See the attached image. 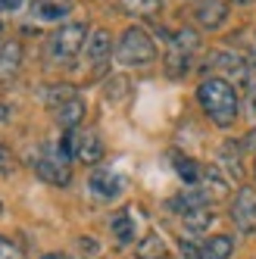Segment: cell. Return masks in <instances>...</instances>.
Here are the masks:
<instances>
[{"label": "cell", "instance_id": "cell-18", "mask_svg": "<svg viewBox=\"0 0 256 259\" xmlns=\"http://www.w3.org/2000/svg\"><path fill=\"white\" fill-rule=\"evenodd\" d=\"M234 253V240L225 234H216L203 244V259H228Z\"/></svg>", "mask_w": 256, "mask_h": 259}, {"label": "cell", "instance_id": "cell-21", "mask_svg": "<svg viewBox=\"0 0 256 259\" xmlns=\"http://www.w3.org/2000/svg\"><path fill=\"white\" fill-rule=\"evenodd\" d=\"M212 212H209V206H200V209H191V212H185L181 215V222H185V228L188 231H206L209 225H212Z\"/></svg>", "mask_w": 256, "mask_h": 259}, {"label": "cell", "instance_id": "cell-11", "mask_svg": "<svg viewBox=\"0 0 256 259\" xmlns=\"http://www.w3.org/2000/svg\"><path fill=\"white\" fill-rule=\"evenodd\" d=\"M75 159H81L84 165H97L103 159V141H100V135L94 128L75 135Z\"/></svg>", "mask_w": 256, "mask_h": 259}, {"label": "cell", "instance_id": "cell-29", "mask_svg": "<svg viewBox=\"0 0 256 259\" xmlns=\"http://www.w3.org/2000/svg\"><path fill=\"white\" fill-rule=\"evenodd\" d=\"M41 259H66L63 253H47V256H41Z\"/></svg>", "mask_w": 256, "mask_h": 259}, {"label": "cell", "instance_id": "cell-9", "mask_svg": "<svg viewBox=\"0 0 256 259\" xmlns=\"http://www.w3.org/2000/svg\"><path fill=\"white\" fill-rule=\"evenodd\" d=\"M206 66H209L212 72H219V78H222V75H231V78L247 81V63H244V57H237V53L216 50L212 57L206 60ZM247 84H250V81H247Z\"/></svg>", "mask_w": 256, "mask_h": 259}, {"label": "cell", "instance_id": "cell-17", "mask_svg": "<svg viewBox=\"0 0 256 259\" xmlns=\"http://www.w3.org/2000/svg\"><path fill=\"white\" fill-rule=\"evenodd\" d=\"M172 162H175V172L181 181H188V184H197L200 175H203V165H200L197 159L191 156H181V153H172Z\"/></svg>", "mask_w": 256, "mask_h": 259}, {"label": "cell", "instance_id": "cell-8", "mask_svg": "<svg viewBox=\"0 0 256 259\" xmlns=\"http://www.w3.org/2000/svg\"><path fill=\"white\" fill-rule=\"evenodd\" d=\"M231 222L234 228H241V234H256V191L241 188L231 200Z\"/></svg>", "mask_w": 256, "mask_h": 259}, {"label": "cell", "instance_id": "cell-2", "mask_svg": "<svg viewBox=\"0 0 256 259\" xmlns=\"http://www.w3.org/2000/svg\"><path fill=\"white\" fill-rule=\"evenodd\" d=\"M84 41H88V28L81 22H69L63 28H57L47 41V60L53 66H69L72 60L84 50Z\"/></svg>", "mask_w": 256, "mask_h": 259}, {"label": "cell", "instance_id": "cell-20", "mask_svg": "<svg viewBox=\"0 0 256 259\" xmlns=\"http://www.w3.org/2000/svg\"><path fill=\"white\" fill-rule=\"evenodd\" d=\"M200 178H203V191H206V197H216V200H219V197H225L228 181L219 175V165H206Z\"/></svg>", "mask_w": 256, "mask_h": 259}, {"label": "cell", "instance_id": "cell-30", "mask_svg": "<svg viewBox=\"0 0 256 259\" xmlns=\"http://www.w3.org/2000/svg\"><path fill=\"white\" fill-rule=\"evenodd\" d=\"M234 4H253V0H234Z\"/></svg>", "mask_w": 256, "mask_h": 259}, {"label": "cell", "instance_id": "cell-3", "mask_svg": "<svg viewBox=\"0 0 256 259\" xmlns=\"http://www.w3.org/2000/svg\"><path fill=\"white\" fill-rule=\"evenodd\" d=\"M116 57H119L122 66H150L156 60V44L150 41V34L141 25H132V28L122 31Z\"/></svg>", "mask_w": 256, "mask_h": 259}, {"label": "cell", "instance_id": "cell-25", "mask_svg": "<svg viewBox=\"0 0 256 259\" xmlns=\"http://www.w3.org/2000/svg\"><path fill=\"white\" fill-rule=\"evenodd\" d=\"M13 172V153H10V147L0 141V175H10Z\"/></svg>", "mask_w": 256, "mask_h": 259}, {"label": "cell", "instance_id": "cell-16", "mask_svg": "<svg viewBox=\"0 0 256 259\" xmlns=\"http://www.w3.org/2000/svg\"><path fill=\"white\" fill-rule=\"evenodd\" d=\"M113 234H116V244L119 247H128L135 240V215L128 212V209H122V212L113 215Z\"/></svg>", "mask_w": 256, "mask_h": 259}, {"label": "cell", "instance_id": "cell-32", "mask_svg": "<svg viewBox=\"0 0 256 259\" xmlns=\"http://www.w3.org/2000/svg\"><path fill=\"white\" fill-rule=\"evenodd\" d=\"M253 175H256V169H253Z\"/></svg>", "mask_w": 256, "mask_h": 259}, {"label": "cell", "instance_id": "cell-28", "mask_svg": "<svg viewBox=\"0 0 256 259\" xmlns=\"http://www.w3.org/2000/svg\"><path fill=\"white\" fill-rule=\"evenodd\" d=\"M244 150H256V128H253V132L244 138Z\"/></svg>", "mask_w": 256, "mask_h": 259}, {"label": "cell", "instance_id": "cell-10", "mask_svg": "<svg viewBox=\"0 0 256 259\" xmlns=\"http://www.w3.org/2000/svg\"><path fill=\"white\" fill-rule=\"evenodd\" d=\"M88 188L94 191L100 200H113L122 194V178L113 172V169H106V165H100V169L91 172V181H88Z\"/></svg>", "mask_w": 256, "mask_h": 259}, {"label": "cell", "instance_id": "cell-27", "mask_svg": "<svg viewBox=\"0 0 256 259\" xmlns=\"http://www.w3.org/2000/svg\"><path fill=\"white\" fill-rule=\"evenodd\" d=\"M22 0H0V13H10V10H16Z\"/></svg>", "mask_w": 256, "mask_h": 259}, {"label": "cell", "instance_id": "cell-12", "mask_svg": "<svg viewBox=\"0 0 256 259\" xmlns=\"http://www.w3.org/2000/svg\"><path fill=\"white\" fill-rule=\"evenodd\" d=\"M194 16L203 28H219L228 16V0H200L194 7Z\"/></svg>", "mask_w": 256, "mask_h": 259}, {"label": "cell", "instance_id": "cell-15", "mask_svg": "<svg viewBox=\"0 0 256 259\" xmlns=\"http://www.w3.org/2000/svg\"><path fill=\"white\" fill-rule=\"evenodd\" d=\"M19 63H22V44L19 41H4L0 44V78L16 75Z\"/></svg>", "mask_w": 256, "mask_h": 259}, {"label": "cell", "instance_id": "cell-13", "mask_svg": "<svg viewBox=\"0 0 256 259\" xmlns=\"http://www.w3.org/2000/svg\"><path fill=\"white\" fill-rule=\"evenodd\" d=\"M31 16L41 22H60L69 16V0H31Z\"/></svg>", "mask_w": 256, "mask_h": 259}, {"label": "cell", "instance_id": "cell-31", "mask_svg": "<svg viewBox=\"0 0 256 259\" xmlns=\"http://www.w3.org/2000/svg\"><path fill=\"white\" fill-rule=\"evenodd\" d=\"M253 60H256V50H253Z\"/></svg>", "mask_w": 256, "mask_h": 259}, {"label": "cell", "instance_id": "cell-7", "mask_svg": "<svg viewBox=\"0 0 256 259\" xmlns=\"http://www.w3.org/2000/svg\"><path fill=\"white\" fill-rule=\"evenodd\" d=\"M109 53H113V38H109V31L106 28H94L88 34V41H84V60H88L91 75H94V78L106 69Z\"/></svg>", "mask_w": 256, "mask_h": 259}, {"label": "cell", "instance_id": "cell-5", "mask_svg": "<svg viewBox=\"0 0 256 259\" xmlns=\"http://www.w3.org/2000/svg\"><path fill=\"white\" fill-rule=\"evenodd\" d=\"M31 169L38 178L50 181V184H69L72 172H69V156L60 150V144L57 147H44V150L31 159Z\"/></svg>", "mask_w": 256, "mask_h": 259}, {"label": "cell", "instance_id": "cell-6", "mask_svg": "<svg viewBox=\"0 0 256 259\" xmlns=\"http://www.w3.org/2000/svg\"><path fill=\"white\" fill-rule=\"evenodd\" d=\"M197 50V31L191 28H181L172 34L169 41V53H166V72L172 78H181L191 66V53Z\"/></svg>", "mask_w": 256, "mask_h": 259}, {"label": "cell", "instance_id": "cell-22", "mask_svg": "<svg viewBox=\"0 0 256 259\" xmlns=\"http://www.w3.org/2000/svg\"><path fill=\"white\" fill-rule=\"evenodd\" d=\"M162 0H122V10L128 16H156Z\"/></svg>", "mask_w": 256, "mask_h": 259}, {"label": "cell", "instance_id": "cell-23", "mask_svg": "<svg viewBox=\"0 0 256 259\" xmlns=\"http://www.w3.org/2000/svg\"><path fill=\"white\" fill-rule=\"evenodd\" d=\"M0 259H22V247L13 244L10 237H0Z\"/></svg>", "mask_w": 256, "mask_h": 259}, {"label": "cell", "instance_id": "cell-26", "mask_svg": "<svg viewBox=\"0 0 256 259\" xmlns=\"http://www.w3.org/2000/svg\"><path fill=\"white\" fill-rule=\"evenodd\" d=\"M181 256L185 259H203V250L197 244H191V240H181Z\"/></svg>", "mask_w": 256, "mask_h": 259}, {"label": "cell", "instance_id": "cell-14", "mask_svg": "<svg viewBox=\"0 0 256 259\" xmlns=\"http://www.w3.org/2000/svg\"><path fill=\"white\" fill-rule=\"evenodd\" d=\"M241 156H244V144H237V141H225L222 150H219V162L225 165V172L231 178H241V172H244Z\"/></svg>", "mask_w": 256, "mask_h": 259}, {"label": "cell", "instance_id": "cell-19", "mask_svg": "<svg viewBox=\"0 0 256 259\" xmlns=\"http://www.w3.org/2000/svg\"><path fill=\"white\" fill-rule=\"evenodd\" d=\"M166 256H169V250L159 234H147L138 244V259H166Z\"/></svg>", "mask_w": 256, "mask_h": 259}, {"label": "cell", "instance_id": "cell-4", "mask_svg": "<svg viewBox=\"0 0 256 259\" xmlns=\"http://www.w3.org/2000/svg\"><path fill=\"white\" fill-rule=\"evenodd\" d=\"M47 106L53 109V119H57L60 128H66V132H72L81 119H84V100L75 94V88L69 84H60V88H50L44 94Z\"/></svg>", "mask_w": 256, "mask_h": 259}, {"label": "cell", "instance_id": "cell-24", "mask_svg": "<svg viewBox=\"0 0 256 259\" xmlns=\"http://www.w3.org/2000/svg\"><path fill=\"white\" fill-rule=\"evenodd\" d=\"M125 88H128V78H113L106 84V100H122L125 97Z\"/></svg>", "mask_w": 256, "mask_h": 259}, {"label": "cell", "instance_id": "cell-1", "mask_svg": "<svg viewBox=\"0 0 256 259\" xmlns=\"http://www.w3.org/2000/svg\"><path fill=\"white\" fill-rule=\"evenodd\" d=\"M197 100H200V106H203V113L209 116L212 125H219V128L234 125V119H237V91L231 88V81L219 78V75L203 78L197 88Z\"/></svg>", "mask_w": 256, "mask_h": 259}]
</instances>
